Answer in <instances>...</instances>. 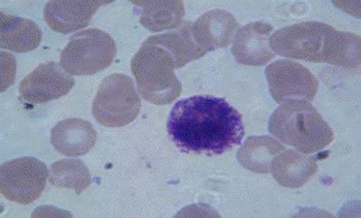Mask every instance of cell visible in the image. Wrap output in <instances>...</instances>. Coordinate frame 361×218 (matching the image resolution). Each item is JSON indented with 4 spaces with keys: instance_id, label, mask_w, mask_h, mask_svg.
Instances as JSON below:
<instances>
[{
    "instance_id": "obj_17",
    "label": "cell",
    "mask_w": 361,
    "mask_h": 218,
    "mask_svg": "<svg viewBox=\"0 0 361 218\" xmlns=\"http://www.w3.org/2000/svg\"><path fill=\"white\" fill-rule=\"evenodd\" d=\"M284 150L282 143L267 136H248L238 150L237 160L251 172L267 174L271 171V162Z\"/></svg>"
},
{
    "instance_id": "obj_18",
    "label": "cell",
    "mask_w": 361,
    "mask_h": 218,
    "mask_svg": "<svg viewBox=\"0 0 361 218\" xmlns=\"http://www.w3.org/2000/svg\"><path fill=\"white\" fill-rule=\"evenodd\" d=\"M190 25L192 22H185L173 32L149 37L151 41L166 48L173 55L177 69L183 68L189 62L204 56V53L197 48L192 39Z\"/></svg>"
},
{
    "instance_id": "obj_4",
    "label": "cell",
    "mask_w": 361,
    "mask_h": 218,
    "mask_svg": "<svg viewBox=\"0 0 361 218\" xmlns=\"http://www.w3.org/2000/svg\"><path fill=\"white\" fill-rule=\"evenodd\" d=\"M173 55L149 38L132 58L131 70L144 100L154 105H169L180 95L182 84L175 70Z\"/></svg>"
},
{
    "instance_id": "obj_3",
    "label": "cell",
    "mask_w": 361,
    "mask_h": 218,
    "mask_svg": "<svg viewBox=\"0 0 361 218\" xmlns=\"http://www.w3.org/2000/svg\"><path fill=\"white\" fill-rule=\"evenodd\" d=\"M269 132L303 155L317 153L334 140L329 124L305 100L283 102L270 117Z\"/></svg>"
},
{
    "instance_id": "obj_19",
    "label": "cell",
    "mask_w": 361,
    "mask_h": 218,
    "mask_svg": "<svg viewBox=\"0 0 361 218\" xmlns=\"http://www.w3.org/2000/svg\"><path fill=\"white\" fill-rule=\"evenodd\" d=\"M90 169L79 159H62L49 167V183L56 188H73L81 195L90 185Z\"/></svg>"
},
{
    "instance_id": "obj_14",
    "label": "cell",
    "mask_w": 361,
    "mask_h": 218,
    "mask_svg": "<svg viewBox=\"0 0 361 218\" xmlns=\"http://www.w3.org/2000/svg\"><path fill=\"white\" fill-rule=\"evenodd\" d=\"M271 171L283 188H298L315 176L317 162L314 157H305L296 150H282L281 155L272 159Z\"/></svg>"
},
{
    "instance_id": "obj_9",
    "label": "cell",
    "mask_w": 361,
    "mask_h": 218,
    "mask_svg": "<svg viewBox=\"0 0 361 218\" xmlns=\"http://www.w3.org/2000/svg\"><path fill=\"white\" fill-rule=\"evenodd\" d=\"M75 81L60 64L55 62L39 64L34 72L23 79L19 94L23 101L37 105L62 98L72 91Z\"/></svg>"
},
{
    "instance_id": "obj_1",
    "label": "cell",
    "mask_w": 361,
    "mask_h": 218,
    "mask_svg": "<svg viewBox=\"0 0 361 218\" xmlns=\"http://www.w3.org/2000/svg\"><path fill=\"white\" fill-rule=\"evenodd\" d=\"M168 134L187 155H225L244 139L241 114L225 98L195 95L177 101L166 122Z\"/></svg>"
},
{
    "instance_id": "obj_13",
    "label": "cell",
    "mask_w": 361,
    "mask_h": 218,
    "mask_svg": "<svg viewBox=\"0 0 361 218\" xmlns=\"http://www.w3.org/2000/svg\"><path fill=\"white\" fill-rule=\"evenodd\" d=\"M98 134L90 121L72 117L54 126L50 141L54 148L67 157L86 155L95 146Z\"/></svg>"
},
{
    "instance_id": "obj_5",
    "label": "cell",
    "mask_w": 361,
    "mask_h": 218,
    "mask_svg": "<svg viewBox=\"0 0 361 218\" xmlns=\"http://www.w3.org/2000/svg\"><path fill=\"white\" fill-rule=\"evenodd\" d=\"M117 44L105 31L88 29L75 34L61 53V67L69 75H94L109 68Z\"/></svg>"
},
{
    "instance_id": "obj_8",
    "label": "cell",
    "mask_w": 361,
    "mask_h": 218,
    "mask_svg": "<svg viewBox=\"0 0 361 218\" xmlns=\"http://www.w3.org/2000/svg\"><path fill=\"white\" fill-rule=\"evenodd\" d=\"M271 96L277 103L289 100H314L319 81L305 65L293 60H279L265 70Z\"/></svg>"
},
{
    "instance_id": "obj_16",
    "label": "cell",
    "mask_w": 361,
    "mask_h": 218,
    "mask_svg": "<svg viewBox=\"0 0 361 218\" xmlns=\"http://www.w3.org/2000/svg\"><path fill=\"white\" fill-rule=\"evenodd\" d=\"M140 10V24L152 32L177 29L183 23L185 3L169 1H132Z\"/></svg>"
},
{
    "instance_id": "obj_7",
    "label": "cell",
    "mask_w": 361,
    "mask_h": 218,
    "mask_svg": "<svg viewBox=\"0 0 361 218\" xmlns=\"http://www.w3.org/2000/svg\"><path fill=\"white\" fill-rule=\"evenodd\" d=\"M48 177L49 171L41 160L13 159L0 166V191L10 202L27 205L41 197Z\"/></svg>"
},
{
    "instance_id": "obj_11",
    "label": "cell",
    "mask_w": 361,
    "mask_h": 218,
    "mask_svg": "<svg viewBox=\"0 0 361 218\" xmlns=\"http://www.w3.org/2000/svg\"><path fill=\"white\" fill-rule=\"evenodd\" d=\"M111 3L98 0H54L45 5V22L56 32L71 34L86 27L97 10Z\"/></svg>"
},
{
    "instance_id": "obj_12",
    "label": "cell",
    "mask_w": 361,
    "mask_h": 218,
    "mask_svg": "<svg viewBox=\"0 0 361 218\" xmlns=\"http://www.w3.org/2000/svg\"><path fill=\"white\" fill-rule=\"evenodd\" d=\"M274 27L264 22H253L241 27L234 38L232 53L238 63L264 65L274 60L276 53L270 48Z\"/></svg>"
},
{
    "instance_id": "obj_15",
    "label": "cell",
    "mask_w": 361,
    "mask_h": 218,
    "mask_svg": "<svg viewBox=\"0 0 361 218\" xmlns=\"http://www.w3.org/2000/svg\"><path fill=\"white\" fill-rule=\"evenodd\" d=\"M37 24L27 18L0 13V48L15 53H29L41 44Z\"/></svg>"
},
{
    "instance_id": "obj_10",
    "label": "cell",
    "mask_w": 361,
    "mask_h": 218,
    "mask_svg": "<svg viewBox=\"0 0 361 218\" xmlns=\"http://www.w3.org/2000/svg\"><path fill=\"white\" fill-rule=\"evenodd\" d=\"M237 19L225 10H212L190 25V34L196 46L204 55L230 44L238 32Z\"/></svg>"
},
{
    "instance_id": "obj_6",
    "label": "cell",
    "mask_w": 361,
    "mask_h": 218,
    "mask_svg": "<svg viewBox=\"0 0 361 218\" xmlns=\"http://www.w3.org/2000/svg\"><path fill=\"white\" fill-rule=\"evenodd\" d=\"M142 100L128 75L113 74L102 79L93 101V117L105 127H123L140 114Z\"/></svg>"
},
{
    "instance_id": "obj_2",
    "label": "cell",
    "mask_w": 361,
    "mask_h": 218,
    "mask_svg": "<svg viewBox=\"0 0 361 218\" xmlns=\"http://www.w3.org/2000/svg\"><path fill=\"white\" fill-rule=\"evenodd\" d=\"M270 48L283 57L324 62L346 69L359 68L361 63L360 37L335 30L320 22H305L279 29L271 34Z\"/></svg>"
}]
</instances>
